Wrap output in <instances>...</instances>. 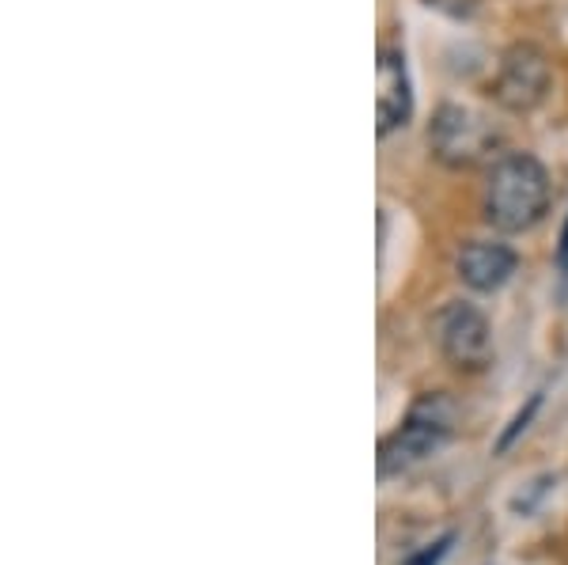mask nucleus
I'll list each match as a JSON object with an SVG mask.
<instances>
[{
  "mask_svg": "<svg viewBox=\"0 0 568 565\" xmlns=\"http://www.w3.org/2000/svg\"><path fill=\"white\" fill-rule=\"evenodd\" d=\"M439 350L452 369L459 372H481L493 361V331L489 319H485L474 304H447L436 319Z\"/></svg>",
  "mask_w": 568,
  "mask_h": 565,
  "instance_id": "nucleus-4",
  "label": "nucleus"
},
{
  "mask_svg": "<svg viewBox=\"0 0 568 565\" xmlns=\"http://www.w3.org/2000/svg\"><path fill=\"white\" fill-rule=\"evenodd\" d=\"M546 91H549L546 53L530 42H516L500 61V72L493 80V99H497L504 111L527 114L535 107H542Z\"/></svg>",
  "mask_w": 568,
  "mask_h": 565,
  "instance_id": "nucleus-5",
  "label": "nucleus"
},
{
  "mask_svg": "<svg viewBox=\"0 0 568 565\" xmlns=\"http://www.w3.org/2000/svg\"><path fill=\"white\" fill-rule=\"evenodd\" d=\"M425 4L444 16H470L478 8V0H425Z\"/></svg>",
  "mask_w": 568,
  "mask_h": 565,
  "instance_id": "nucleus-8",
  "label": "nucleus"
},
{
  "mask_svg": "<svg viewBox=\"0 0 568 565\" xmlns=\"http://www.w3.org/2000/svg\"><path fill=\"white\" fill-rule=\"evenodd\" d=\"M561 273L568 281V221H565V232H561Z\"/></svg>",
  "mask_w": 568,
  "mask_h": 565,
  "instance_id": "nucleus-10",
  "label": "nucleus"
},
{
  "mask_svg": "<svg viewBox=\"0 0 568 565\" xmlns=\"http://www.w3.org/2000/svg\"><path fill=\"white\" fill-rule=\"evenodd\" d=\"M519 259L508 243H493V240H474L459 251V270L463 285H470L474 293H497L500 285H508L511 273H516Z\"/></svg>",
  "mask_w": 568,
  "mask_h": 565,
  "instance_id": "nucleus-7",
  "label": "nucleus"
},
{
  "mask_svg": "<svg viewBox=\"0 0 568 565\" xmlns=\"http://www.w3.org/2000/svg\"><path fill=\"white\" fill-rule=\"evenodd\" d=\"M538 403H542V398H538V395H535V398H530V406L524 410V414H519V417H516V425H511V430H508V433H504L500 448H508V444H511V441H516V436H519V430H527V422H530V414H535V410H538Z\"/></svg>",
  "mask_w": 568,
  "mask_h": 565,
  "instance_id": "nucleus-9",
  "label": "nucleus"
},
{
  "mask_svg": "<svg viewBox=\"0 0 568 565\" xmlns=\"http://www.w3.org/2000/svg\"><path fill=\"white\" fill-rule=\"evenodd\" d=\"M379 91H375V130L387 137L409 122L414 114V91H409L406 58L398 50H379V69H375Z\"/></svg>",
  "mask_w": 568,
  "mask_h": 565,
  "instance_id": "nucleus-6",
  "label": "nucleus"
},
{
  "mask_svg": "<svg viewBox=\"0 0 568 565\" xmlns=\"http://www.w3.org/2000/svg\"><path fill=\"white\" fill-rule=\"evenodd\" d=\"M428 144H433V157L444 168L470 171L481 160H489L500 144L497 125L485 114L470 111L459 103H444L433 118V130H428Z\"/></svg>",
  "mask_w": 568,
  "mask_h": 565,
  "instance_id": "nucleus-2",
  "label": "nucleus"
},
{
  "mask_svg": "<svg viewBox=\"0 0 568 565\" xmlns=\"http://www.w3.org/2000/svg\"><path fill=\"white\" fill-rule=\"evenodd\" d=\"M447 430H452V414H447V403L439 395H428L409 410L406 425L398 433H390L379 448V471L383 475H394V471H406L420 463L425 455H433L439 444H444Z\"/></svg>",
  "mask_w": 568,
  "mask_h": 565,
  "instance_id": "nucleus-3",
  "label": "nucleus"
},
{
  "mask_svg": "<svg viewBox=\"0 0 568 565\" xmlns=\"http://www.w3.org/2000/svg\"><path fill=\"white\" fill-rule=\"evenodd\" d=\"M554 182L530 152H508L493 163L485 182V221L504 235L530 232L549 213Z\"/></svg>",
  "mask_w": 568,
  "mask_h": 565,
  "instance_id": "nucleus-1",
  "label": "nucleus"
}]
</instances>
